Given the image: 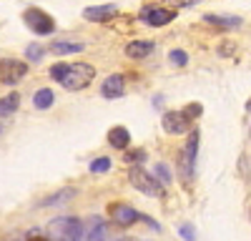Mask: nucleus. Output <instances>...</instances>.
Returning a JSON list of instances; mask_svg holds the SVG:
<instances>
[{
    "instance_id": "obj_1",
    "label": "nucleus",
    "mask_w": 251,
    "mask_h": 241,
    "mask_svg": "<svg viewBox=\"0 0 251 241\" xmlns=\"http://www.w3.org/2000/svg\"><path fill=\"white\" fill-rule=\"evenodd\" d=\"M50 78L68 91H80L96 78V68L91 63H55L50 68Z\"/></svg>"
},
{
    "instance_id": "obj_2",
    "label": "nucleus",
    "mask_w": 251,
    "mask_h": 241,
    "mask_svg": "<svg viewBox=\"0 0 251 241\" xmlns=\"http://www.w3.org/2000/svg\"><path fill=\"white\" fill-rule=\"evenodd\" d=\"M50 241H80L83 236V224L75 216H58L48 224Z\"/></svg>"
},
{
    "instance_id": "obj_3",
    "label": "nucleus",
    "mask_w": 251,
    "mask_h": 241,
    "mask_svg": "<svg viewBox=\"0 0 251 241\" xmlns=\"http://www.w3.org/2000/svg\"><path fill=\"white\" fill-rule=\"evenodd\" d=\"M23 20L28 23V28L35 30L38 35H50L55 30V20L46 10H40V8H28L23 13Z\"/></svg>"
},
{
    "instance_id": "obj_4",
    "label": "nucleus",
    "mask_w": 251,
    "mask_h": 241,
    "mask_svg": "<svg viewBox=\"0 0 251 241\" xmlns=\"http://www.w3.org/2000/svg\"><path fill=\"white\" fill-rule=\"evenodd\" d=\"M196 151H199V131L188 133V141L183 146L181 153V176L186 184H191V176H194V164H196Z\"/></svg>"
},
{
    "instance_id": "obj_5",
    "label": "nucleus",
    "mask_w": 251,
    "mask_h": 241,
    "mask_svg": "<svg viewBox=\"0 0 251 241\" xmlns=\"http://www.w3.org/2000/svg\"><path fill=\"white\" fill-rule=\"evenodd\" d=\"M128 178H131V184H133L141 193H146V196H161V184H158L151 173H146L141 166H131V169H128Z\"/></svg>"
},
{
    "instance_id": "obj_6",
    "label": "nucleus",
    "mask_w": 251,
    "mask_h": 241,
    "mask_svg": "<svg viewBox=\"0 0 251 241\" xmlns=\"http://www.w3.org/2000/svg\"><path fill=\"white\" fill-rule=\"evenodd\" d=\"M28 73L25 60H15V58H3L0 60V83L15 86L18 80H23Z\"/></svg>"
},
{
    "instance_id": "obj_7",
    "label": "nucleus",
    "mask_w": 251,
    "mask_h": 241,
    "mask_svg": "<svg viewBox=\"0 0 251 241\" xmlns=\"http://www.w3.org/2000/svg\"><path fill=\"white\" fill-rule=\"evenodd\" d=\"M161 126L169 136H181L186 131H191V118H188L183 111H169V113H163Z\"/></svg>"
},
{
    "instance_id": "obj_8",
    "label": "nucleus",
    "mask_w": 251,
    "mask_h": 241,
    "mask_svg": "<svg viewBox=\"0 0 251 241\" xmlns=\"http://www.w3.org/2000/svg\"><path fill=\"white\" fill-rule=\"evenodd\" d=\"M174 18H176V13H174V10L161 8V5H146V8L141 10V20H143V23H149V25H153V28H163V25H169Z\"/></svg>"
},
{
    "instance_id": "obj_9",
    "label": "nucleus",
    "mask_w": 251,
    "mask_h": 241,
    "mask_svg": "<svg viewBox=\"0 0 251 241\" xmlns=\"http://www.w3.org/2000/svg\"><path fill=\"white\" fill-rule=\"evenodd\" d=\"M108 211H111V218L116 221L118 226H131V224H136V221H138L136 209L128 206V204H111Z\"/></svg>"
},
{
    "instance_id": "obj_10",
    "label": "nucleus",
    "mask_w": 251,
    "mask_h": 241,
    "mask_svg": "<svg viewBox=\"0 0 251 241\" xmlns=\"http://www.w3.org/2000/svg\"><path fill=\"white\" fill-rule=\"evenodd\" d=\"M123 91H126V78L118 75V73L108 75L106 80H103V86H100V96L103 98H118V96H123Z\"/></svg>"
},
{
    "instance_id": "obj_11",
    "label": "nucleus",
    "mask_w": 251,
    "mask_h": 241,
    "mask_svg": "<svg viewBox=\"0 0 251 241\" xmlns=\"http://www.w3.org/2000/svg\"><path fill=\"white\" fill-rule=\"evenodd\" d=\"M113 15H116V5H113V3L96 5V8H86V10H83V18H86V20H96V23H108Z\"/></svg>"
},
{
    "instance_id": "obj_12",
    "label": "nucleus",
    "mask_w": 251,
    "mask_h": 241,
    "mask_svg": "<svg viewBox=\"0 0 251 241\" xmlns=\"http://www.w3.org/2000/svg\"><path fill=\"white\" fill-rule=\"evenodd\" d=\"M153 53V43L151 40H131L128 46H126V55L133 58V60H141L146 55H151Z\"/></svg>"
},
{
    "instance_id": "obj_13",
    "label": "nucleus",
    "mask_w": 251,
    "mask_h": 241,
    "mask_svg": "<svg viewBox=\"0 0 251 241\" xmlns=\"http://www.w3.org/2000/svg\"><path fill=\"white\" fill-rule=\"evenodd\" d=\"M108 144H111L113 148L126 151V148L131 146V133L126 131L123 126H116V128H111V131H108Z\"/></svg>"
},
{
    "instance_id": "obj_14",
    "label": "nucleus",
    "mask_w": 251,
    "mask_h": 241,
    "mask_svg": "<svg viewBox=\"0 0 251 241\" xmlns=\"http://www.w3.org/2000/svg\"><path fill=\"white\" fill-rule=\"evenodd\" d=\"M206 23H211L214 28H224V30H234L241 25V18H234V15H203Z\"/></svg>"
},
{
    "instance_id": "obj_15",
    "label": "nucleus",
    "mask_w": 251,
    "mask_h": 241,
    "mask_svg": "<svg viewBox=\"0 0 251 241\" xmlns=\"http://www.w3.org/2000/svg\"><path fill=\"white\" fill-rule=\"evenodd\" d=\"M75 196V189H60L58 193L48 196L43 204H40V209H48V206H63V204H68V201Z\"/></svg>"
},
{
    "instance_id": "obj_16",
    "label": "nucleus",
    "mask_w": 251,
    "mask_h": 241,
    "mask_svg": "<svg viewBox=\"0 0 251 241\" xmlns=\"http://www.w3.org/2000/svg\"><path fill=\"white\" fill-rule=\"evenodd\" d=\"M53 100H55V96H53L50 88H40V91H35V96H33V106H35L38 111H46V108L53 106Z\"/></svg>"
},
{
    "instance_id": "obj_17",
    "label": "nucleus",
    "mask_w": 251,
    "mask_h": 241,
    "mask_svg": "<svg viewBox=\"0 0 251 241\" xmlns=\"http://www.w3.org/2000/svg\"><path fill=\"white\" fill-rule=\"evenodd\" d=\"M18 106H20V96H18L15 91L8 93V96H3V98H0V116H10V113H15Z\"/></svg>"
},
{
    "instance_id": "obj_18",
    "label": "nucleus",
    "mask_w": 251,
    "mask_h": 241,
    "mask_svg": "<svg viewBox=\"0 0 251 241\" xmlns=\"http://www.w3.org/2000/svg\"><path fill=\"white\" fill-rule=\"evenodd\" d=\"M106 231H108L106 221H103V218H93V226L88 229L86 241H106Z\"/></svg>"
},
{
    "instance_id": "obj_19",
    "label": "nucleus",
    "mask_w": 251,
    "mask_h": 241,
    "mask_svg": "<svg viewBox=\"0 0 251 241\" xmlns=\"http://www.w3.org/2000/svg\"><path fill=\"white\" fill-rule=\"evenodd\" d=\"M86 46H80V43H68V40H63V43H53L50 50L55 55H71V53H80Z\"/></svg>"
},
{
    "instance_id": "obj_20",
    "label": "nucleus",
    "mask_w": 251,
    "mask_h": 241,
    "mask_svg": "<svg viewBox=\"0 0 251 241\" xmlns=\"http://www.w3.org/2000/svg\"><path fill=\"white\" fill-rule=\"evenodd\" d=\"M111 169V158H96V161H91V173H106Z\"/></svg>"
},
{
    "instance_id": "obj_21",
    "label": "nucleus",
    "mask_w": 251,
    "mask_h": 241,
    "mask_svg": "<svg viewBox=\"0 0 251 241\" xmlns=\"http://www.w3.org/2000/svg\"><path fill=\"white\" fill-rule=\"evenodd\" d=\"M169 60H171L174 66H178V68H181V66H186V63H188V55H186L183 50H171V53H169Z\"/></svg>"
},
{
    "instance_id": "obj_22",
    "label": "nucleus",
    "mask_w": 251,
    "mask_h": 241,
    "mask_svg": "<svg viewBox=\"0 0 251 241\" xmlns=\"http://www.w3.org/2000/svg\"><path fill=\"white\" fill-rule=\"evenodd\" d=\"M183 113H186L188 118H191V120H194V118H199V116L203 113V106H201V103H188Z\"/></svg>"
},
{
    "instance_id": "obj_23",
    "label": "nucleus",
    "mask_w": 251,
    "mask_h": 241,
    "mask_svg": "<svg viewBox=\"0 0 251 241\" xmlns=\"http://www.w3.org/2000/svg\"><path fill=\"white\" fill-rule=\"evenodd\" d=\"M156 173H158V178L163 181V184H171V171H169V166H166V164H158L156 166Z\"/></svg>"
},
{
    "instance_id": "obj_24",
    "label": "nucleus",
    "mask_w": 251,
    "mask_h": 241,
    "mask_svg": "<svg viewBox=\"0 0 251 241\" xmlns=\"http://www.w3.org/2000/svg\"><path fill=\"white\" fill-rule=\"evenodd\" d=\"M43 53H46V50L40 48V46H30L25 55H28V60H40V58H43Z\"/></svg>"
},
{
    "instance_id": "obj_25",
    "label": "nucleus",
    "mask_w": 251,
    "mask_h": 241,
    "mask_svg": "<svg viewBox=\"0 0 251 241\" xmlns=\"http://www.w3.org/2000/svg\"><path fill=\"white\" fill-rule=\"evenodd\" d=\"M28 241H50L40 229H33V231H28Z\"/></svg>"
},
{
    "instance_id": "obj_26",
    "label": "nucleus",
    "mask_w": 251,
    "mask_h": 241,
    "mask_svg": "<svg viewBox=\"0 0 251 241\" xmlns=\"http://www.w3.org/2000/svg\"><path fill=\"white\" fill-rule=\"evenodd\" d=\"M178 234H181L186 241H196V234H194V229H191V226H181V229H178Z\"/></svg>"
},
{
    "instance_id": "obj_27",
    "label": "nucleus",
    "mask_w": 251,
    "mask_h": 241,
    "mask_svg": "<svg viewBox=\"0 0 251 241\" xmlns=\"http://www.w3.org/2000/svg\"><path fill=\"white\" fill-rule=\"evenodd\" d=\"M126 158H128V161H133V164H136V161H138V164H141V161L146 158V153H143V151H138V153H128V156H126Z\"/></svg>"
},
{
    "instance_id": "obj_28",
    "label": "nucleus",
    "mask_w": 251,
    "mask_h": 241,
    "mask_svg": "<svg viewBox=\"0 0 251 241\" xmlns=\"http://www.w3.org/2000/svg\"><path fill=\"white\" fill-rule=\"evenodd\" d=\"M246 111H251V98L246 100Z\"/></svg>"
}]
</instances>
